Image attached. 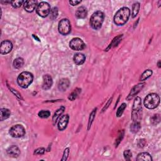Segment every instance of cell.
Here are the masks:
<instances>
[{
  "mask_svg": "<svg viewBox=\"0 0 161 161\" xmlns=\"http://www.w3.org/2000/svg\"><path fill=\"white\" fill-rule=\"evenodd\" d=\"M130 10L129 8L123 7L118 10L113 18V22L117 26L125 25L130 18Z\"/></svg>",
  "mask_w": 161,
  "mask_h": 161,
  "instance_id": "1",
  "label": "cell"
},
{
  "mask_svg": "<svg viewBox=\"0 0 161 161\" xmlns=\"http://www.w3.org/2000/svg\"><path fill=\"white\" fill-rule=\"evenodd\" d=\"M105 19V14L103 12L101 11H97L93 13L91 18H90V25L91 27L97 30H100L104 22Z\"/></svg>",
  "mask_w": 161,
  "mask_h": 161,
  "instance_id": "2",
  "label": "cell"
},
{
  "mask_svg": "<svg viewBox=\"0 0 161 161\" xmlns=\"http://www.w3.org/2000/svg\"><path fill=\"white\" fill-rule=\"evenodd\" d=\"M33 80V74L28 71L22 72L18 76L17 83L22 88H27L32 83Z\"/></svg>",
  "mask_w": 161,
  "mask_h": 161,
  "instance_id": "3",
  "label": "cell"
},
{
  "mask_svg": "<svg viewBox=\"0 0 161 161\" xmlns=\"http://www.w3.org/2000/svg\"><path fill=\"white\" fill-rule=\"evenodd\" d=\"M160 103V97L156 93H150L148 95L143 101L145 107L149 109H153L158 107Z\"/></svg>",
  "mask_w": 161,
  "mask_h": 161,
  "instance_id": "4",
  "label": "cell"
},
{
  "mask_svg": "<svg viewBox=\"0 0 161 161\" xmlns=\"http://www.w3.org/2000/svg\"><path fill=\"white\" fill-rule=\"evenodd\" d=\"M142 109V100L138 96L135 98L132 112V119L133 121H140L141 120V111Z\"/></svg>",
  "mask_w": 161,
  "mask_h": 161,
  "instance_id": "5",
  "label": "cell"
},
{
  "mask_svg": "<svg viewBox=\"0 0 161 161\" xmlns=\"http://www.w3.org/2000/svg\"><path fill=\"white\" fill-rule=\"evenodd\" d=\"M50 11H51L50 5L47 2L45 1L40 2L37 5L36 9L37 13L42 18H45L49 15Z\"/></svg>",
  "mask_w": 161,
  "mask_h": 161,
  "instance_id": "6",
  "label": "cell"
},
{
  "mask_svg": "<svg viewBox=\"0 0 161 161\" xmlns=\"http://www.w3.org/2000/svg\"><path fill=\"white\" fill-rule=\"evenodd\" d=\"M59 32L62 35H67L71 31V25L70 21L67 18H63L58 24Z\"/></svg>",
  "mask_w": 161,
  "mask_h": 161,
  "instance_id": "7",
  "label": "cell"
},
{
  "mask_svg": "<svg viewBox=\"0 0 161 161\" xmlns=\"http://www.w3.org/2000/svg\"><path fill=\"white\" fill-rule=\"evenodd\" d=\"M9 133L13 138H21L26 133V130L23 125L18 124L11 127Z\"/></svg>",
  "mask_w": 161,
  "mask_h": 161,
  "instance_id": "8",
  "label": "cell"
},
{
  "mask_svg": "<svg viewBox=\"0 0 161 161\" xmlns=\"http://www.w3.org/2000/svg\"><path fill=\"white\" fill-rule=\"evenodd\" d=\"M69 47L72 50H76V51H80V50H83L85 49L86 45L82 39L76 37L70 41Z\"/></svg>",
  "mask_w": 161,
  "mask_h": 161,
  "instance_id": "9",
  "label": "cell"
},
{
  "mask_svg": "<svg viewBox=\"0 0 161 161\" xmlns=\"http://www.w3.org/2000/svg\"><path fill=\"white\" fill-rule=\"evenodd\" d=\"M13 49V44L8 40L3 41L0 45V53L1 55L9 54Z\"/></svg>",
  "mask_w": 161,
  "mask_h": 161,
  "instance_id": "10",
  "label": "cell"
},
{
  "mask_svg": "<svg viewBox=\"0 0 161 161\" xmlns=\"http://www.w3.org/2000/svg\"><path fill=\"white\" fill-rule=\"evenodd\" d=\"M145 83H141L137 84V85L134 86L132 90H131L128 96L126 97V100L128 101L132 100L134 96H136L138 93L142 90V88L144 87V86H145Z\"/></svg>",
  "mask_w": 161,
  "mask_h": 161,
  "instance_id": "11",
  "label": "cell"
},
{
  "mask_svg": "<svg viewBox=\"0 0 161 161\" xmlns=\"http://www.w3.org/2000/svg\"><path fill=\"white\" fill-rule=\"evenodd\" d=\"M69 120V116L68 114L62 115L60 118V119H59L58 122V125H57L58 130L60 131L64 130L67 128V125H68Z\"/></svg>",
  "mask_w": 161,
  "mask_h": 161,
  "instance_id": "12",
  "label": "cell"
},
{
  "mask_svg": "<svg viewBox=\"0 0 161 161\" xmlns=\"http://www.w3.org/2000/svg\"><path fill=\"white\" fill-rule=\"evenodd\" d=\"M53 84V79L52 76L49 74H45L43 76V84L42 88L43 90L47 91L50 90L52 88Z\"/></svg>",
  "mask_w": 161,
  "mask_h": 161,
  "instance_id": "13",
  "label": "cell"
},
{
  "mask_svg": "<svg viewBox=\"0 0 161 161\" xmlns=\"http://www.w3.org/2000/svg\"><path fill=\"white\" fill-rule=\"evenodd\" d=\"M6 153L8 155H9L13 158H17L20 155V150L19 147L16 145H11L6 150Z\"/></svg>",
  "mask_w": 161,
  "mask_h": 161,
  "instance_id": "14",
  "label": "cell"
},
{
  "mask_svg": "<svg viewBox=\"0 0 161 161\" xmlns=\"http://www.w3.org/2000/svg\"><path fill=\"white\" fill-rule=\"evenodd\" d=\"M37 7V1L34 0H28L23 3V8L25 11L28 13H32Z\"/></svg>",
  "mask_w": 161,
  "mask_h": 161,
  "instance_id": "15",
  "label": "cell"
},
{
  "mask_svg": "<svg viewBox=\"0 0 161 161\" xmlns=\"http://www.w3.org/2000/svg\"><path fill=\"white\" fill-rule=\"evenodd\" d=\"M70 86V81L68 79L62 78L58 83V89L62 92L66 91Z\"/></svg>",
  "mask_w": 161,
  "mask_h": 161,
  "instance_id": "16",
  "label": "cell"
},
{
  "mask_svg": "<svg viewBox=\"0 0 161 161\" xmlns=\"http://www.w3.org/2000/svg\"><path fill=\"white\" fill-rule=\"evenodd\" d=\"M73 61L76 65L80 66L83 64L84 62H85L86 56L82 53H77L74 56Z\"/></svg>",
  "mask_w": 161,
  "mask_h": 161,
  "instance_id": "17",
  "label": "cell"
},
{
  "mask_svg": "<svg viewBox=\"0 0 161 161\" xmlns=\"http://www.w3.org/2000/svg\"><path fill=\"white\" fill-rule=\"evenodd\" d=\"M88 15V10L84 6H80L76 11V16L79 19L85 18Z\"/></svg>",
  "mask_w": 161,
  "mask_h": 161,
  "instance_id": "18",
  "label": "cell"
},
{
  "mask_svg": "<svg viewBox=\"0 0 161 161\" xmlns=\"http://www.w3.org/2000/svg\"><path fill=\"white\" fill-rule=\"evenodd\" d=\"M65 111V107H61V108H58L56 112L54 113V115L52 117V124L54 125H56V122L57 121V120L59 119V118L61 117V116L62 115L63 113Z\"/></svg>",
  "mask_w": 161,
  "mask_h": 161,
  "instance_id": "19",
  "label": "cell"
},
{
  "mask_svg": "<svg viewBox=\"0 0 161 161\" xmlns=\"http://www.w3.org/2000/svg\"><path fill=\"white\" fill-rule=\"evenodd\" d=\"M136 160L137 161H152V157L148 152H141L138 154Z\"/></svg>",
  "mask_w": 161,
  "mask_h": 161,
  "instance_id": "20",
  "label": "cell"
},
{
  "mask_svg": "<svg viewBox=\"0 0 161 161\" xmlns=\"http://www.w3.org/2000/svg\"><path fill=\"white\" fill-rule=\"evenodd\" d=\"M0 113H1V115H0V120L1 121L8 119L11 115L10 110L7 108H1Z\"/></svg>",
  "mask_w": 161,
  "mask_h": 161,
  "instance_id": "21",
  "label": "cell"
},
{
  "mask_svg": "<svg viewBox=\"0 0 161 161\" xmlns=\"http://www.w3.org/2000/svg\"><path fill=\"white\" fill-rule=\"evenodd\" d=\"M24 65V59L22 57H18L15 59L13 62V66L14 68L18 69L22 68Z\"/></svg>",
  "mask_w": 161,
  "mask_h": 161,
  "instance_id": "22",
  "label": "cell"
},
{
  "mask_svg": "<svg viewBox=\"0 0 161 161\" xmlns=\"http://www.w3.org/2000/svg\"><path fill=\"white\" fill-rule=\"evenodd\" d=\"M141 129V125L140 121H133L130 125V131L133 133H137Z\"/></svg>",
  "mask_w": 161,
  "mask_h": 161,
  "instance_id": "23",
  "label": "cell"
},
{
  "mask_svg": "<svg viewBox=\"0 0 161 161\" xmlns=\"http://www.w3.org/2000/svg\"><path fill=\"white\" fill-rule=\"evenodd\" d=\"M80 93H81V89L78 88H76L75 90L69 95V96L68 97L69 100L70 101L75 100L79 96V94Z\"/></svg>",
  "mask_w": 161,
  "mask_h": 161,
  "instance_id": "24",
  "label": "cell"
},
{
  "mask_svg": "<svg viewBox=\"0 0 161 161\" xmlns=\"http://www.w3.org/2000/svg\"><path fill=\"white\" fill-rule=\"evenodd\" d=\"M140 8H141V5L138 2H136L133 4L132 5V17L135 18L136 17L137 15H138Z\"/></svg>",
  "mask_w": 161,
  "mask_h": 161,
  "instance_id": "25",
  "label": "cell"
},
{
  "mask_svg": "<svg viewBox=\"0 0 161 161\" xmlns=\"http://www.w3.org/2000/svg\"><path fill=\"white\" fill-rule=\"evenodd\" d=\"M152 75V71L150 69H147L141 76V78H140V81H144L148 78H149L150 76Z\"/></svg>",
  "mask_w": 161,
  "mask_h": 161,
  "instance_id": "26",
  "label": "cell"
},
{
  "mask_svg": "<svg viewBox=\"0 0 161 161\" xmlns=\"http://www.w3.org/2000/svg\"><path fill=\"white\" fill-rule=\"evenodd\" d=\"M160 121V115L159 114H155L150 118V123L152 125H157Z\"/></svg>",
  "mask_w": 161,
  "mask_h": 161,
  "instance_id": "27",
  "label": "cell"
},
{
  "mask_svg": "<svg viewBox=\"0 0 161 161\" xmlns=\"http://www.w3.org/2000/svg\"><path fill=\"white\" fill-rule=\"evenodd\" d=\"M59 15V10L57 7H54L52 9H51L50 13V18L52 20H56Z\"/></svg>",
  "mask_w": 161,
  "mask_h": 161,
  "instance_id": "28",
  "label": "cell"
},
{
  "mask_svg": "<svg viewBox=\"0 0 161 161\" xmlns=\"http://www.w3.org/2000/svg\"><path fill=\"white\" fill-rule=\"evenodd\" d=\"M96 110H97V108H95L93 110L92 112L90 114V118H89V121H88V130L90 129V127L91 126L93 121L95 119V116H96Z\"/></svg>",
  "mask_w": 161,
  "mask_h": 161,
  "instance_id": "29",
  "label": "cell"
},
{
  "mask_svg": "<svg viewBox=\"0 0 161 161\" xmlns=\"http://www.w3.org/2000/svg\"><path fill=\"white\" fill-rule=\"evenodd\" d=\"M126 107V103H122L120 107L118 108L117 109V117H121V115H123V113H124V111H125V109Z\"/></svg>",
  "mask_w": 161,
  "mask_h": 161,
  "instance_id": "30",
  "label": "cell"
},
{
  "mask_svg": "<svg viewBox=\"0 0 161 161\" xmlns=\"http://www.w3.org/2000/svg\"><path fill=\"white\" fill-rule=\"evenodd\" d=\"M38 115L42 118H47L50 116V112L49 110H41L38 113Z\"/></svg>",
  "mask_w": 161,
  "mask_h": 161,
  "instance_id": "31",
  "label": "cell"
},
{
  "mask_svg": "<svg viewBox=\"0 0 161 161\" xmlns=\"http://www.w3.org/2000/svg\"><path fill=\"white\" fill-rule=\"evenodd\" d=\"M24 1H22V0H16V1H11V6L15 8H18L22 6V5H23Z\"/></svg>",
  "mask_w": 161,
  "mask_h": 161,
  "instance_id": "32",
  "label": "cell"
},
{
  "mask_svg": "<svg viewBox=\"0 0 161 161\" xmlns=\"http://www.w3.org/2000/svg\"><path fill=\"white\" fill-rule=\"evenodd\" d=\"M124 134H125L124 130L120 131L119 133V135H118V136L115 141V147H117L118 145L120 144V143L121 142L123 138H124Z\"/></svg>",
  "mask_w": 161,
  "mask_h": 161,
  "instance_id": "33",
  "label": "cell"
},
{
  "mask_svg": "<svg viewBox=\"0 0 161 161\" xmlns=\"http://www.w3.org/2000/svg\"><path fill=\"white\" fill-rule=\"evenodd\" d=\"M69 153H70L69 148H66V149L64 150V151L63 155H62V158L61 160H62V161L67 160V158H68V157H69Z\"/></svg>",
  "mask_w": 161,
  "mask_h": 161,
  "instance_id": "34",
  "label": "cell"
},
{
  "mask_svg": "<svg viewBox=\"0 0 161 161\" xmlns=\"http://www.w3.org/2000/svg\"><path fill=\"white\" fill-rule=\"evenodd\" d=\"M124 158L125 159V160H130L131 157H132V152H131V150H125L124 152Z\"/></svg>",
  "mask_w": 161,
  "mask_h": 161,
  "instance_id": "35",
  "label": "cell"
},
{
  "mask_svg": "<svg viewBox=\"0 0 161 161\" xmlns=\"http://www.w3.org/2000/svg\"><path fill=\"white\" fill-rule=\"evenodd\" d=\"M45 152V149L44 147H40L38 148L34 152V155H43Z\"/></svg>",
  "mask_w": 161,
  "mask_h": 161,
  "instance_id": "36",
  "label": "cell"
},
{
  "mask_svg": "<svg viewBox=\"0 0 161 161\" xmlns=\"http://www.w3.org/2000/svg\"><path fill=\"white\" fill-rule=\"evenodd\" d=\"M146 143H147V142H146V140L145 139H144V138L140 139L139 141H138V142L137 145L140 148H143L145 146Z\"/></svg>",
  "mask_w": 161,
  "mask_h": 161,
  "instance_id": "37",
  "label": "cell"
},
{
  "mask_svg": "<svg viewBox=\"0 0 161 161\" xmlns=\"http://www.w3.org/2000/svg\"><path fill=\"white\" fill-rule=\"evenodd\" d=\"M10 90H12L11 91H12L13 93L15 95V96H17L18 98H20V99H22V96H21V95L20 94V93H19L17 91H16V90H13V89H12V88H10Z\"/></svg>",
  "mask_w": 161,
  "mask_h": 161,
  "instance_id": "38",
  "label": "cell"
},
{
  "mask_svg": "<svg viewBox=\"0 0 161 161\" xmlns=\"http://www.w3.org/2000/svg\"><path fill=\"white\" fill-rule=\"evenodd\" d=\"M80 3H81V1H77V0H76V1H69V3L73 6L79 5Z\"/></svg>",
  "mask_w": 161,
  "mask_h": 161,
  "instance_id": "39",
  "label": "cell"
},
{
  "mask_svg": "<svg viewBox=\"0 0 161 161\" xmlns=\"http://www.w3.org/2000/svg\"><path fill=\"white\" fill-rule=\"evenodd\" d=\"M112 100H113V98H110V99L109 100V101H108V103H107V105H105V107L103 108V112H104L105 109H107L108 108V107H109V105H110V103H112Z\"/></svg>",
  "mask_w": 161,
  "mask_h": 161,
  "instance_id": "40",
  "label": "cell"
},
{
  "mask_svg": "<svg viewBox=\"0 0 161 161\" xmlns=\"http://www.w3.org/2000/svg\"><path fill=\"white\" fill-rule=\"evenodd\" d=\"M33 38H34V39H36L37 41H39V42H40V40L39 39V38H38L36 35H33Z\"/></svg>",
  "mask_w": 161,
  "mask_h": 161,
  "instance_id": "41",
  "label": "cell"
},
{
  "mask_svg": "<svg viewBox=\"0 0 161 161\" xmlns=\"http://www.w3.org/2000/svg\"><path fill=\"white\" fill-rule=\"evenodd\" d=\"M157 66H158L159 68H160V67H161V66H160V61H159V62H157Z\"/></svg>",
  "mask_w": 161,
  "mask_h": 161,
  "instance_id": "42",
  "label": "cell"
}]
</instances>
